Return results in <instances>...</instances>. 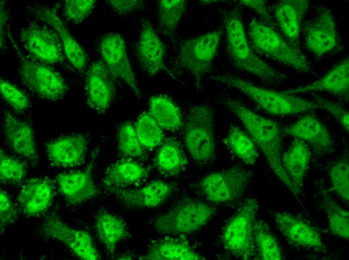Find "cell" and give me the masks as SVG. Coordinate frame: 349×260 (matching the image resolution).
<instances>
[{
  "label": "cell",
  "mask_w": 349,
  "mask_h": 260,
  "mask_svg": "<svg viewBox=\"0 0 349 260\" xmlns=\"http://www.w3.org/2000/svg\"><path fill=\"white\" fill-rule=\"evenodd\" d=\"M226 106L238 118L256 145L260 148L276 176L296 196L282 164L283 133L280 124L274 120L256 114L237 100H228Z\"/></svg>",
  "instance_id": "cell-1"
},
{
  "label": "cell",
  "mask_w": 349,
  "mask_h": 260,
  "mask_svg": "<svg viewBox=\"0 0 349 260\" xmlns=\"http://www.w3.org/2000/svg\"><path fill=\"white\" fill-rule=\"evenodd\" d=\"M227 54L235 66L268 84H279L286 74L273 68L253 51L248 39L242 16L237 10L223 14Z\"/></svg>",
  "instance_id": "cell-2"
},
{
  "label": "cell",
  "mask_w": 349,
  "mask_h": 260,
  "mask_svg": "<svg viewBox=\"0 0 349 260\" xmlns=\"http://www.w3.org/2000/svg\"><path fill=\"white\" fill-rule=\"evenodd\" d=\"M213 80L239 91L264 111L272 116H290L321 108L317 102L296 94L257 86L231 74H219L215 76Z\"/></svg>",
  "instance_id": "cell-3"
},
{
  "label": "cell",
  "mask_w": 349,
  "mask_h": 260,
  "mask_svg": "<svg viewBox=\"0 0 349 260\" xmlns=\"http://www.w3.org/2000/svg\"><path fill=\"white\" fill-rule=\"evenodd\" d=\"M251 47L280 63L302 72H311L306 57L297 48L287 42L273 28L256 18L251 20L248 28Z\"/></svg>",
  "instance_id": "cell-4"
},
{
  "label": "cell",
  "mask_w": 349,
  "mask_h": 260,
  "mask_svg": "<svg viewBox=\"0 0 349 260\" xmlns=\"http://www.w3.org/2000/svg\"><path fill=\"white\" fill-rule=\"evenodd\" d=\"M183 126L186 146L194 160L200 164L211 161L216 152L215 116L212 108L203 104L191 108Z\"/></svg>",
  "instance_id": "cell-5"
},
{
  "label": "cell",
  "mask_w": 349,
  "mask_h": 260,
  "mask_svg": "<svg viewBox=\"0 0 349 260\" xmlns=\"http://www.w3.org/2000/svg\"><path fill=\"white\" fill-rule=\"evenodd\" d=\"M259 206L257 198L246 199L230 218L223 232V246L237 258L250 260L257 254L254 226Z\"/></svg>",
  "instance_id": "cell-6"
},
{
  "label": "cell",
  "mask_w": 349,
  "mask_h": 260,
  "mask_svg": "<svg viewBox=\"0 0 349 260\" xmlns=\"http://www.w3.org/2000/svg\"><path fill=\"white\" fill-rule=\"evenodd\" d=\"M209 204L191 198L180 200L153 222L157 232L165 234H190L206 225L215 214Z\"/></svg>",
  "instance_id": "cell-7"
},
{
  "label": "cell",
  "mask_w": 349,
  "mask_h": 260,
  "mask_svg": "<svg viewBox=\"0 0 349 260\" xmlns=\"http://www.w3.org/2000/svg\"><path fill=\"white\" fill-rule=\"evenodd\" d=\"M252 176V172L248 170L233 166L206 175L200 180L197 187L211 202H232L243 196Z\"/></svg>",
  "instance_id": "cell-8"
},
{
  "label": "cell",
  "mask_w": 349,
  "mask_h": 260,
  "mask_svg": "<svg viewBox=\"0 0 349 260\" xmlns=\"http://www.w3.org/2000/svg\"><path fill=\"white\" fill-rule=\"evenodd\" d=\"M223 32L224 28H217L188 39L181 46L179 62L192 74L199 85L210 70Z\"/></svg>",
  "instance_id": "cell-9"
},
{
  "label": "cell",
  "mask_w": 349,
  "mask_h": 260,
  "mask_svg": "<svg viewBox=\"0 0 349 260\" xmlns=\"http://www.w3.org/2000/svg\"><path fill=\"white\" fill-rule=\"evenodd\" d=\"M18 74L22 84L32 93L49 101L62 99L69 86L59 72L47 64L23 57Z\"/></svg>",
  "instance_id": "cell-10"
},
{
  "label": "cell",
  "mask_w": 349,
  "mask_h": 260,
  "mask_svg": "<svg viewBox=\"0 0 349 260\" xmlns=\"http://www.w3.org/2000/svg\"><path fill=\"white\" fill-rule=\"evenodd\" d=\"M46 24L30 22L20 32V41L26 51L46 64L63 62L65 55L56 32Z\"/></svg>",
  "instance_id": "cell-11"
},
{
  "label": "cell",
  "mask_w": 349,
  "mask_h": 260,
  "mask_svg": "<svg viewBox=\"0 0 349 260\" xmlns=\"http://www.w3.org/2000/svg\"><path fill=\"white\" fill-rule=\"evenodd\" d=\"M41 230L47 237L65 244L81 260L101 259L100 254L88 232L73 228L55 216L51 215L45 218Z\"/></svg>",
  "instance_id": "cell-12"
},
{
  "label": "cell",
  "mask_w": 349,
  "mask_h": 260,
  "mask_svg": "<svg viewBox=\"0 0 349 260\" xmlns=\"http://www.w3.org/2000/svg\"><path fill=\"white\" fill-rule=\"evenodd\" d=\"M99 49L102 60L113 77L123 82L138 96L139 89L122 36L116 32L107 34L100 40Z\"/></svg>",
  "instance_id": "cell-13"
},
{
  "label": "cell",
  "mask_w": 349,
  "mask_h": 260,
  "mask_svg": "<svg viewBox=\"0 0 349 260\" xmlns=\"http://www.w3.org/2000/svg\"><path fill=\"white\" fill-rule=\"evenodd\" d=\"M97 152L94 151L87 166L78 170L59 174L56 178L59 192L69 202L78 204L96 197L99 194L92 176Z\"/></svg>",
  "instance_id": "cell-14"
},
{
  "label": "cell",
  "mask_w": 349,
  "mask_h": 260,
  "mask_svg": "<svg viewBox=\"0 0 349 260\" xmlns=\"http://www.w3.org/2000/svg\"><path fill=\"white\" fill-rule=\"evenodd\" d=\"M87 104L92 110L103 114L108 109L114 98V78L102 60L94 62L85 77Z\"/></svg>",
  "instance_id": "cell-15"
},
{
  "label": "cell",
  "mask_w": 349,
  "mask_h": 260,
  "mask_svg": "<svg viewBox=\"0 0 349 260\" xmlns=\"http://www.w3.org/2000/svg\"><path fill=\"white\" fill-rule=\"evenodd\" d=\"M272 216L277 229L291 244L326 251L320 234L302 218L284 212H276Z\"/></svg>",
  "instance_id": "cell-16"
},
{
  "label": "cell",
  "mask_w": 349,
  "mask_h": 260,
  "mask_svg": "<svg viewBox=\"0 0 349 260\" xmlns=\"http://www.w3.org/2000/svg\"><path fill=\"white\" fill-rule=\"evenodd\" d=\"M87 146V136L73 134L49 141L46 144L45 149L52 164L61 168H73L85 162Z\"/></svg>",
  "instance_id": "cell-17"
},
{
  "label": "cell",
  "mask_w": 349,
  "mask_h": 260,
  "mask_svg": "<svg viewBox=\"0 0 349 260\" xmlns=\"http://www.w3.org/2000/svg\"><path fill=\"white\" fill-rule=\"evenodd\" d=\"M306 48L318 56L333 50L338 42L336 24L330 10H321L304 29Z\"/></svg>",
  "instance_id": "cell-18"
},
{
  "label": "cell",
  "mask_w": 349,
  "mask_h": 260,
  "mask_svg": "<svg viewBox=\"0 0 349 260\" xmlns=\"http://www.w3.org/2000/svg\"><path fill=\"white\" fill-rule=\"evenodd\" d=\"M283 134L303 140L317 154L330 152L334 142L328 130L317 118L305 114L282 129Z\"/></svg>",
  "instance_id": "cell-19"
},
{
  "label": "cell",
  "mask_w": 349,
  "mask_h": 260,
  "mask_svg": "<svg viewBox=\"0 0 349 260\" xmlns=\"http://www.w3.org/2000/svg\"><path fill=\"white\" fill-rule=\"evenodd\" d=\"M32 11L36 18L56 32L62 43L65 56L77 70L83 73L87 64L86 53L69 32L55 10L38 6Z\"/></svg>",
  "instance_id": "cell-20"
},
{
  "label": "cell",
  "mask_w": 349,
  "mask_h": 260,
  "mask_svg": "<svg viewBox=\"0 0 349 260\" xmlns=\"http://www.w3.org/2000/svg\"><path fill=\"white\" fill-rule=\"evenodd\" d=\"M3 128L7 142L12 150L23 158L35 162L38 154L32 126L10 112L4 114Z\"/></svg>",
  "instance_id": "cell-21"
},
{
  "label": "cell",
  "mask_w": 349,
  "mask_h": 260,
  "mask_svg": "<svg viewBox=\"0 0 349 260\" xmlns=\"http://www.w3.org/2000/svg\"><path fill=\"white\" fill-rule=\"evenodd\" d=\"M54 186L48 178L29 180L21 188L17 202L22 212L29 216L41 214L51 206L54 198Z\"/></svg>",
  "instance_id": "cell-22"
},
{
  "label": "cell",
  "mask_w": 349,
  "mask_h": 260,
  "mask_svg": "<svg viewBox=\"0 0 349 260\" xmlns=\"http://www.w3.org/2000/svg\"><path fill=\"white\" fill-rule=\"evenodd\" d=\"M173 190L172 184L161 180H155L139 188H118L111 192L128 207L148 208L160 205L168 198Z\"/></svg>",
  "instance_id": "cell-23"
},
{
  "label": "cell",
  "mask_w": 349,
  "mask_h": 260,
  "mask_svg": "<svg viewBox=\"0 0 349 260\" xmlns=\"http://www.w3.org/2000/svg\"><path fill=\"white\" fill-rule=\"evenodd\" d=\"M137 56L141 68L150 76L156 75L165 68L163 44L148 20L142 24Z\"/></svg>",
  "instance_id": "cell-24"
},
{
  "label": "cell",
  "mask_w": 349,
  "mask_h": 260,
  "mask_svg": "<svg viewBox=\"0 0 349 260\" xmlns=\"http://www.w3.org/2000/svg\"><path fill=\"white\" fill-rule=\"evenodd\" d=\"M310 2L308 0H283L277 3L274 16L288 42L299 49L301 24Z\"/></svg>",
  "instance_id": "cell-25"
},
{
  "label": "cell",
  "mask_w": 349,
  "mask_h": 260,
  "mask_svg": "<svg viewBox=\"0 0 349 260\" xmlns=\"http://www.w3.org/2000/svg\"><path fill=\"white\" fill-rule=\"evenodd\" d=\"M348 90L349 59L347 56L318 80L283 92L293 94L326 92L334 96L346 98L348 96Z\"/></svg>",
  "instance_id": "cell-26"
},
{
  "label": "cell",
  "mask_w": 349,
  "mask_h": 260,
  "mask_svg": "<svg viewBox=\"0 0 349 260\" xmlns=\"http://www.w3.org/2000/svg\"><path fill=\"white\" fill-rule=\"evenodd\" d=\"M311 158V152L309 146L297 138H294L287 150L282 154V166L297 198V194L302 192Z\"/></svg>",
  "instance_id": "cell-27"
},
{
  "label": "cell",
  "mask_w": 349,
  "mask_h": 260,
  "mask_svg": "<svg viewBox=\"0 0 349 260\" xmlns=\"http://www.w3.org/2000/svg\"><path fill=\"white\" fill-rule=\"evenodd\" d=\"M147 174L148 170L143 165L127 158L108 167L104 174L102 182L108 190L112 192L138 184Z\"/></svg>",
  "instance_id": "cell-28"
},
{
  "label": "cell",
  "mask_w": 349,
  "mask_h": 260,
  "mask_svg": "<svg viewBox=\"0 0 349 260\" xmlns=\"http://www.w3.org/2000/svg\"><path fill=\"white\" fill-rule=\"evenodd\" d=\"M147 260H202L205 258L197 252L186 240L165 238L153 242L142 257Z\"/></svg>",
  "instance_id": "cell-29"
},
{
  "label": "cell",
  "mask_w": 349,
  "mask_h": 260,
  "mask_svg": "<svg viewBox=\"0 0 349 260\" xmlns=\"http://www.w3.org/2000/svg\"><path fill=\"white\" fill-rule=\"evenodd\" d=\"M95 229L99 240L107 252L113 254L118 243L125 238L128 230L125 222L118 216L101 211L96 216Z\"/></svg>",
  "instance_id": "cell-30"
},
{
  "label": "cell",
  "mask_w": 349,
  "mask_h": 260,
  "mask_svg": "<svg viewBox=\"0 0 349 260\" xmlns=\"http://www.w3.org/2000/svg\"><path fill=\"white\" fill-rule=\"evenodd\" d=\"M148 112L163 130L173 132L184 126L180 109L166 96H152L149 100Z\"/></svg>",
  "instance_id": "cell-31"
},
{
  "label": "cell",
  "mask_w": 349,
  "mask_h": 260,
  "mask_svg": "<svg viewBox=\"0 0 349 260\" xmlns=\"http://www.w3.org/2000/svg\"><path fill=\"white\" fill-rule=\"evenodd\" d=\"M155 164L162 174L174 176L185 168L188 160L179 142L168 138L160 145L155 157Z\"/></svg>",
  "instance_id": "cell-32"
},
{
  "label": "cell",
  "mask_w": 349,
  "mask_h": 260,
  "mask_svg": "<svg viewBox=\"0 0 349 260\" xmlns=\"http://www.w3.org/2000/svg\"><path fill=\"white\" fill-rule=\"evenodd\" d=\"M224 143L239 159L248 165H254L258 158L257 146L251 138L239 127L231 124Z\"/></svg>",
  "instance_id": "cell-33"
},
{
  "label": "cell",
  "mask_w": 349,
  "mask_h": 260,
  "mask_svg": "<svg viewBox=\"0 0 349 260\" xmlns=\"http://www.w3.org/2000/svg\"><path fill=\"white\" fill-rule=\"evenodd\" d=\"M254 238L257 254L262 260H281L283 253L275 236L261 220H256Z\"/></svg>",
  "instance_id": "cell-34"
},
{
  "label": "cell",
  "mask_w": 349,
  "mask_h": 260,
  "mask_svg": "<svg viewBox=\"0 0 349 260\" xmlns=\"http://www.w3.org/2000/svg\"><path fill=\"white\" fill-rule=\"evenodd\" d=\"M159 26L162 33L171 36L176 32L187 8L184 0H160L157 2Z\"/></svg>",
  "instance_id": "cell-35"
},
{
  "label": "cell",
  "mask_w": 349,
  "mask_h": 260,
  "mask_svg": "<svg viewBox=\"0 0 349 260\" xmlns=\"http://www.w3.org/2000/svg\"><path fill=\"white\" fill-rule=\"evenodd\" d=\"M134 126L138 140L144 150H153L163 142V130L148 112L140 114Z\"/></svg>",
  "instance_id": "cell-36"
},
{
  "label": "cell",
  "mask_w": 349,
  "mask_h": 260,
  "mask_svg": "<svg viewBox=\"0 0 349 260\" xmlns=\"http://www.w3.org/2000/svg\"><path fill=\"white\" fill-rule=\"evenodd\" d=\"M322 206L327 216L329 230L338 238H349V212L335 200L325 198Z\"/></svg>",
  "instance_id": "cell-37"
},
{
  "label": "cell",
  "mask_w": 349,
  "mask_h": 260,
  "mask_svg": "<svg viewBox=\"0 0 349 260\" xmlns=\"http://www.w3.org/2000/svg\"><path fill=\"white\" fill-rule=\"evenodd\" d=\"M118 150L128 158H142L144 149L137 136L134 126L129 122L122 124L117 132Z\"/></svg>",
  "instance_id": "cell-38"
},
{
  "label": "cell",
  "mask_w": 349,
  "mask_h": 260,
  "mask_svg": "<svg viewBox=\"0 0 349 260\" xmlns=\"http://www.w3.org/2000/svg\"><path fill=\"white\" fill-rule=\"evenodd\" d=\"M27 172L25 164L21 160L0 150V179L3 184H17L25 178Z\"/></svg>",
  "instance_id": "cell-39"
},
{
  "label": "cell",
  "mask_w": 349,
  "mask_h": 260,
  "mask_svg": "<svg viewBox=\"0 0 349 260\" xmlns=\"http://www.w3.org/2000/svg\"><path fill=\"white\" fill-rule=\"evenodd\" d=\"M332 188L343 201L349 202V164L346 158L334 163L329 170Z\"/></svg>",
  "instance_id": "cell-40"
},
{
  "label": "cell",
  "mask_w": 349,
  "mask_h": 260,
  "mask_svg": "<svg viewBox=\"0 0 349 260\" xmlns=\"http://www.w3.org/2000/svg\"><path fill=\"white\" fill-rule=\"evenodd\" d=\"M0 92L3 99L16 112L22 114L31 106L30 102L26 94L11 82L0 80Z\"/></svg>",
  "instance_id": "cell-41"
},
{
  "label": "cell",
  "mask_w": 349,
  "mask_h": 260,
  "mask_svg": "<svg viewBox=\"0 0 349 260\" xmlns=\"http://www.w3.org/2000/svg\"><path fill=\"white\" fill-rule=\"evenodd\" d=\"M94 0H67L63 5L65 16L75 24L81 23L93 10Z\"/></svg>",
  "instance_id": "cell-42"
},
{
  "label": "cell",
  "mask_w": 349,
  "mask_h": 260,
  "mask_svg": "<svg viewBox=\"0 0 349 260\" xmlns=\"http://www.w3.org/2000/svg\"><path fill=\"white\" fill-rule=\"evenodd\" d=\"M17 210L7 193L0 190V222L1 230L17 218Z\"/></svg>",
  "instance_id": "cell-43"
},
{
  "label": "cell",
  "mask_w": 349,
  "mask_h": 260,
  "mask_svg": "<svg viewBox=\"0 0 349 260\" xmlns=\"http://www.w3.org/2000/svg\"><path fill=\"white\" fill-rule=\"evenodd\" d=\"M107 4L115 12L120 16H128L141 10L144 6L140 0H107Z\"/></svg>",
  "instance_id": "cell-44"
},
{
  "label": "cell",
  "mask_w": 349,
  "mask_h": 260,
  "mask_svg": "<svg viewBox=\"0 0 349 260\" xmlns=\"http://www.w3.org/2000/svg\"><path fill=\"white\" fill-rule=\"evenodd\" d=\"M317 102L320 105L321 108L326 110L330 112L338 120L345 131L348 132L349 113L348 111L340 106L320 98H317Z\"/></svg>",
  "instance_id": "cell-45"
},
{
  "label": "cell",
  "mask_w": 349,
  "mask_h": 260,
  "mask_svg": "<svg viewBox=\"0 0 349 260\" xmlns=\"http://www.w3.org/2000/svg\"><path fill=\"white\" fill-rule=\"evenodd\" d=\"M239 2L240 4L254 11L262 19L264 23L272 28L274 26L273 18L267 8L265 0H246Z\"/></svg>",
  "instance_id": "cell-46"
}]
</instances>
